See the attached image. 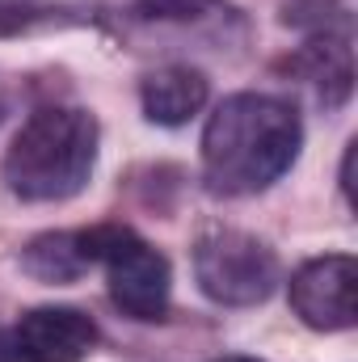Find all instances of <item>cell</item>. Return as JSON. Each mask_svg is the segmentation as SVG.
Segmentation results:
<instances>
[{"label":"cell","instance_id":"6da1fadb","mask_svg":"<svg viewBox=\"0 0 358 362\" xmlns=\"http://www.w3.org/2000/svg\"><path fill=\"white\" fill-rule=\"evenodd\" d=\"M304 144L291 101L270 93H236L219 101L202 131V177L215 194L241 198L282 177Z\"/></svg>","mask_w":358,"mask_h":362},{"label":"cell","instance_id":"7a4b0ae2","mask_svg":"<svg viewBox=\"0 0 358 362\" xmlns=\"http://www.w3.org/2000/svg\"><path fill=\"white\" fill-rule=\"evenodd\" d=\"M97 118L89 110L47 105L25 118L4 152V185L25 202H64L89 185L97 165Z\"/></svg>","mask_w":358,"mask_h":362},{"label":"cell","instance_id":"3957f363","mask_svg":"<svg viewBox=\"0 0 358 362\" xmlns=\"http://www.w3.org/2000/svg\"><path fill=\"white\" fill-rule=\"evenodd\" d=\"M81 245L93 266H105L110 299L131 320H161L169 312L173 270L165 253H156L144 236H135L122 223H97L89 232H81Z\"/></svg>","mask_w":358,"mask_h":362},{"label":"cell","instance_id":"277c9868","mask_svg":"<svg viewBox=\"0 0 358 362\" xmlns=\"http://www.w3.org/2000/svg\"><path fill=\"white\" fill-rule=\"evenodd\" d=\"M194 278L224 308H253L278 282V257L266 240L241 228H207L194 245Z\"/></svg>","mask_w":358,"mask_h":362},{"label":"cell","instance_id":"5b68a950","mask_svg":"<svg viewBox=\"0 0 358 362\" xmlns=\"http://www.w3.org/2000/svg\"><path fill=\"white\" fill-rule=\"evenodd\" d=\"M291 308L316 333L354 329L358 320V266L350 253H329L291 278Z\"/></svg>","mask_w":358,"mask_h":362},{"label":"cell","instance_id":"8992f818","mask_svg":"<svg viewBox=\"0 0 358 362\" xmlns=\"http://www.w3.org/2000/svg\"><path fill=\"white\" fill-rule=\"evenodd\" d=\"M97 346V325L81 308H34L13 329L21 362H85Z\"/></svg>","mask_w":358,"mask_h":362},{"label":"cell","instance_id":"52a82bcc","mask_svg":"<svg viewBox=\"0 0 358 362\" xmlns=\"http://www.w3.org/2000/svg\"><path fill=\"white\" fill-rule=\"evenodd\" d=\"M207 76L198 68H185V64H173V68H161L152 76H144L139 85V101H144V114L161 127H181L190 122L202 105H207Z\"/></svg>","mask_w":358,"mask_h":362},{"label":"cell","instance_id":"ba28073f","mask_svg":"<svg viewBox=\"0 0 358 362\" xmlns=\"http://www.w3.org/2000/svg\"><path fill=\"white\" fill-rule=\"evenodd\" d=\"M295 72L316 89L325 105H342L350 97L354 81V64H350V47L342 38H325V42H308L295 55Z\"/></svg>","mask_w":358,"mask_h":362},{"label":"cell","instance_id":"9c48e42d","mask_svg":"<svg viewBox=\"0 0 358 362\" xmlns=\"http://www.w3.org/2000/svg\"><path fill=\"white\" fill-rule=\"evenodd\" d=\"M21 270L38 282H76L93 262L85 257L81 232H42L21 249Z\"/></svg>","mask_w":358,"mask_h":362},{"label":"cell","instance_id":"30bf717a","mask_svg":"<svg viewBox=\"0 0 358 362\" xmlns=\"http://www.w3.org/2000/svg\"><path fill=\"white\" fill-rule=\"evenodd\" d=\"M85 21H93L89 4H68V0H0V38L68 30V25H85Z\"/></svg>","mask_w":358,"mask_h":362},{"label":"cell","instance_id":"8fae6325","mask_svg":"<svg viewBox=\"0 0 358 362\" xmlns=\"http://www.w3.org/2000/svg\"><path fill=\"white\" fill-rule=\"evenodd\" d=\"M144 25H178V30H219L228 21H241L232 4L224 0H135L131 8Z\"/></svg>","mask_w":358,"mask_h":362},{"label":"cell","instance_id":"7c38bea8","mask_svg":"<svg viewBox=\"0 0 358 362\" xmlns=\"http://www.w3.org/2000/svg\"><path fill=\"white\" fill-rule=\"evenodd\" d=\"M219 362H258V358H219Z\"/></svg>","mask_w":358,"mask_h":362}]
</instances>
